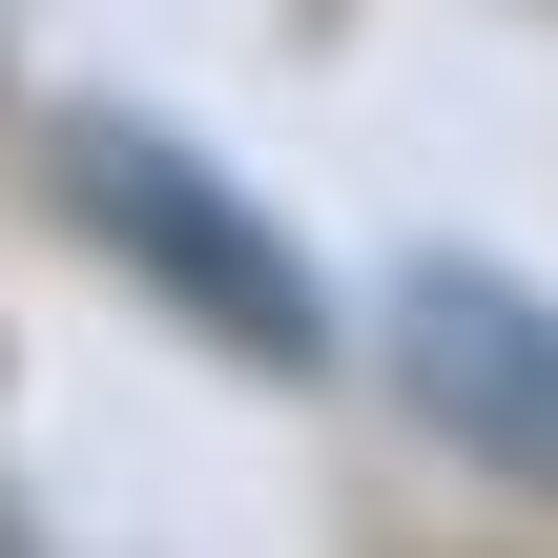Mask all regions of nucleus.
<instances>
[{
    "mask_svg": "<svg viewBox=\"0 0 558 558\" xmlns=\"http://www.w3.org/2000/svg\"><path fill=\"white\" fill-rule=\"evenodd\" d=\"M393 393L476 456V476H518V497H558V311L518 290V269H414L393 290Z\"/></svg>",
    "mask_w": 558,
    "mask_h": 558,
    "instance_id": "f03ea898",
    "label": "nucleus"
},
{
    "mask_svg": "<svg viewBox=\"0 0 558 558\" xmlns=\"http://www.w3.org/2000/svg\"><path fill=\"white\" fill-rule=\"evenodd\" d=\"M0 558H41V538H21V518H0Z\"/></svg>",
    "mask_w": 558,
    "mask_h": 558,
    "instance_id": "7ed1b4c3",
    "label": "nucleus"
},
{
    "mask_svg": "<svg viewBox=\"0 0 558 558\" xmlns=\"http://www.w3.org/2000/svg\"><path fill=\"white\" fill-rule=\"evenodd\" d=\"M62 207H83L207 352H248V373H331V290H311V248H290L207 145H166V124H124V104H62Z\"/></svg>",
    "mask_w": 558,
    "mask_h": 558,
    "instance_id": "f257e3e1",
    "label": "nucleus"
}]
</instances>
